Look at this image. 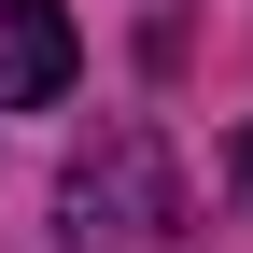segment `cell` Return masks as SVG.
I'll return each mask as SVG.
<instances>
[{
	"instance_id": "cell-1",
	"label": "cell",
	"mask_w": 253,
	"mask_h": 253,
	"mask_svg": "<svg viewBox=\"0 0 253 253\" xmlns=\"http://www.w3.org/2000/svg\"><path fill=\"white\" fill-rule=\"evenodd\" d=\"M71 225H84V239H169V225H183L155 126H113L99 155H71Z\"/></svg>"
},
{
	"instance_id": "cell-2",
	"label": "cell",
	"mask_w": 253,
	"mask_h": 253,
	"mask_svg": "<svg viewBox=\"0 0 253 253\" xmlns=\"http://www.w3.org/2000/svg\"><path fill=\"white\" fill-rule=\"evenodd\" d=\"M71 71H84L71 14H56V0H0V113H42Z\"/></svg>"
},
{
	"instance_id": "cell-3",
	"label": "cell",
	"mask_w": 253,
	"mask_h": 253,
	"mask_svg": "<svg viewBox=\"0 0 253 253\" xmlns=\"http://www.w3.org/2000/svg\"><path fill=\"white\" fill-rule=\"evenodd\" d=\"M225 197H239V211H253V126H239V155H225Z\"/></svg>"
}]
</instances>
